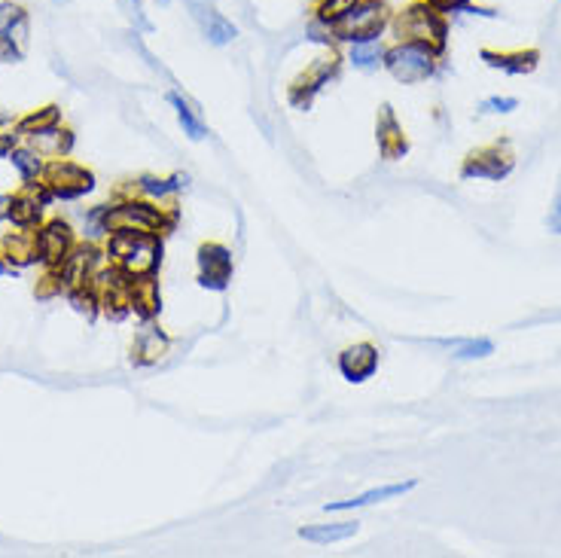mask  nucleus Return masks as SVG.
Instances as JSON below:
<instances>
[{
	"instance_id": "1",
	"label": "nucleus",
	"mask_w": 561,
	"mask_h": 558,
	"mask_svg": "<svg viewBox=\"0 0 561 558\" xmlns=\"http://www.w3.org/2000/svg\"><path fill=\"white\" fill-rule=\"evenodd\" d=\"M98 232H168L177 223V211L159 208V202L150 199H122L116 205H98L89 217Z\"/></svg>"
},
{
	"instance_id": "2",
	"label": "nucleus",
	"mask_w": 561,
	"mask_h": 558,
	"mask_svg": "<svg viewBox=\"0 0 561 558\" xmlns=\"http://www.w3.org/2000/svg\"><path fill=\"white\" fill-rule=\"evenodd\" d=\"M107 257L132 278L156 275L162 263V235L159 232H110Z\"/></svg>"
},
{
	"instance_id": "3",
	"label": "nucleus",
	"mask_w": 561,
	"mask_h": 558,
	"mask_svg": "<svg viewBox=\"0 0 561 558\" xmlns=\"http://www.w3.org/2000/svg\"><path fill=\"white\" fill-rule=\"evenodd\" d=\"M391 28L397 34V40H415V43H424L436 52H446V43H449V22H446V13H440L436 7H430L427 0H412V4L397 13L391 19Z\"/></svg>"
},
{
	"instance_id": "4",
	"label": "nucleus",
	"mask_w": 561,
	"mask_h": 558,
	"mask_svg": "<svg viewBox=\"0 0 561 558\" xmlns=\"http://www.w3.org/2000/svg\"><path fill=\"white\" fill-rule=\"evenodd\" d=\"M436 65H440V52L415 40H397L394 46L385 49V61H382V68L403 86L430 80L436 74Z\"/></svg>"
},
{
	"instance_id": "5",
	"label": "nucleus",
	"mask_w": 561,
	"mask_h": 558,
	"mask_svg": "<svg viewBox=\"0 0 561 558\" xmlns=\"http://www.w3.org/2000/svg\"><path fill=\"white\" fill-rule=\"evenodd\" d=\"M330 25H333L336 43H354V40L382 37L391 28V13L385 0H360V4L336 16Z\"/></svg>"
},
{
	"instance_id": "6",
	"label": "nucleus",
	"mask_w": 561,
	"mask_h": 558,
	"mask_svg": "<svg viewBox=\"0 0 561 558\" xmlns=\"http://www.w3.org/2000/svg\"><path fill=\"white\" fill-rule=\"evenodd\" d=\"M40 183L46 186L52 202H58V199L74 202V199H83L86 193L95 190V174L89 168H83L80 162H71L65 156V159H49L46 162Z\"/></svg>"
},
{
	"instance_id": "7",
	"label": "nucleus",
	"mask_w": 561,
	"mask_h": 558,
	"mask_svg": "<svg viewBox=\"0 0 561 558\" xmlns=\"http://www.w3.org/2000/svg\"><path fill=\"white\" fill-rule=\"evenodd\" d=\"M516 168V156H513V147L507 141L501 144H488V147H479L473 150L464 165H461V177L464 180H504L510 177V171Z\"/></svg>"
},
{
	"instance_id": "8",
	"label": "nucleus",
	"mask_w": 561,
	"mask_h": 558,
	"mask_svg": "<svg viewBox=\"0 0 561 558\" xmlns=\"http://www.w3.org/2000/svg\"><path fill=\"white\" fill-rule=\"evenodd\" d=\"M101 266H104V254L95 244H74V251L65 257V263H61L58 269H49V272H55L61 293H71V290L89 287Z\"/></svg>"
},
{
	"instance_id": "9",
	"label": "nucleus",
	"mask_w": 561,
	"mask_h": 558,
	"mask_svg": "<svg viewBox=\"0 0 561 558\" xmlns=\"http://www.w3.org/2000/svg\"><path fill=\"white\" fill-rule=\"evenodd\" d=\"M183 7H186V13H190L193 25L199 28V34L211 46H229L238 40V25L220 13L214 0H183Z\"/></svg>"
},
{
	"instance_id": "10",
	"label": "nucleus",
	"mask_w": 561,
	"mask_h": 558,
	"mask_svg": "<svg viewBox=\"0 0 561 558\" xmlns=\"http://www.w3.org/2000/svg\"><path fill=\"white\" fill-rule=\"evenodd\" d=\"M34 244H37V260L46 269H58L65 257L74 251V229L65 220H46L40 229H34Z\"/></svg>"
},
{
	"instance_id": "11",
	"label": "nucleus",
	"mask_w": 561,
	"mask_h": 558,
	"mask_svg": "<svg viewBox=\"0 0 561 558\" xmlns=\"http://www.w3.org/2000/svg\"><path fill=\"white\" fill-rule=\"evenodd\" d=\"M52 202V196L46 193V186L37 180V183H25V190L10 196V205H7V220L22 229V232H34L43 226V208Z\"/></svg>"
},
{
	"instance_id": "12",
	"label": "nucleus",
	"mask_w": 561,
	"mask_h": 558,
	"mask_svg": "<svg viewBox=\"0 0 561 558\" xmlns=\"http://www.w3.org/2000/svg\"><path fill=\"white\" fill-rule=\"evenodd\" d=\"M339 77V58L336 55H330V58H318L315 65H311L293 86H290V92H287V101H290V107H296V110H308L311 107V101H315V95L324 89V86H330L333 80Z\"/></svg>"
},
{
	"instance_id": "13",
	"label": "nucleus",
	"mask_w": 561,
	"mask_h": 558,
	"mask_svg": "<svg viewBox=\"0 0 561 558\" xmlns=\"http://www.w3.org/2000/svg\"><path fill=\"white\" fill-rule=\"evenodd\" d=\"M235 263H232V251L220 241H208L199 247V287L223 293L232 281Z\"/></svg>"
},
{
	"instance_id": "14",
	"label": "nucleus",
	"mask_w": 561,
	"mask_h": 558,
	"mask_svg": "<svg viewBox=\"0 0 561 558\" xmlns=\"http://www.w3.org/2000/svg\"><path fill=\"white\" fill-rule=\"evenodd\" d=\"M379 369V348L372 342H354L339 354V372L351 385H363L366 379L376 376Z\"/></svg>"
},
{
	"instance_id": "15",
	"label": "nucleus",
	"mask_w": 561,
	"mask_h": 558,
	"mask_svg": "<svg viewBox=\"0 0 561 558\" xmlns=\"http://www.w3.org/2000/svg\"><path fill=\"white\" fill-rule=\"evenodd\" d=\"M376 138H379V150H382L385 159H400L409 150L406 132H403V126H400V119H397V113H394L391 104H382V110H379Z\"/></svg>"
},
{
	"instance_id": "16",
	"label": "nucleus",
	"mask_w": 561,
	"mask_h": 558,
	"mask_svg": "<svg viewBox=\"0 0 561 558\" xmlns=\"http://www.w3.org/2000/svg\"><path fill=\"white\" fill-rule=\"evenodd\" d=\"M418 482L415 479H406V482H391V485H379V488H369L357 498H348V501H336V504H327V513H348V510H363V507H372V504H382V501H391V498H403L409 494Z\"/></svg>"
},
{
	"instance_id": "17",
	"label": "nucleus",
	"mask_w": 561,
	"mask_h": 558,
	"mask_svg": "<svg viewBox=\"0 0 561 558\" xmlns=\"http://www.w3.org/2000/svg\"><path fill=\"white\" fill-rule=\"evenodd\" d=\"M28 147H34L43 159H65L74 150V132L61 126V122H55V126L37 129L34 135H28Z\"/></svg>"
},
{
	"instance_id": "18",
	"label": "nucleus",
	"mask_w": 561,
	"mask_h": 558,
	"mask_svg": "<svg viewBox=\"0 0 561 558\" xmlns=\"http://www.w3.org/2000/svg\"><path fill=\"white\" fill-rule=\"evenodd\" d=\"M479 58L485 61L488 68L513 74V77L531 74L540 65V52L537 49H519V52H491V49H482Z\"/></svg>"
},
{
	"instance_id": "19",
	"label": "nucleus",
	"mask_w": 561,
	"mask_h": 558,
	"mask_svg": "<svg viewBox=\"0 0 561 558\" xmlns=\"http://www.w3.org/2000/svg\"><path fill=\"white\" fill-rule=\"evenodd\" d=\"M129 299H132V315H138L144 324L153 321L159 312H162V296H159V281L156 275H141L132 281V290H129Z\"/></svg>"
},
{
	"instance_id": "20",
	"label": "nucleus",
	"mask_w": 561,
	"mask_h": 558,
	"mask_svg": "<svg viewBox=\"0 0 561 558\" xmlns=\"http://www.w3.org/2000/svg\"><path fill=\"white\" fill-rule=\"evenodd\" d=\"M168 345H171L168 333H165L162 327H153V324L147 321V327H144V330L135 336V345H132V360H135L138 366L159 363V360L168 354Z\"/></svg>"
},
{
	"instance_id": "21",
	"label": "nucleus",
	"mask_w": 561,
	"mask_h": 558,
	"mask_svg": "<svg viewBox=\"0 0 561 558\" xmlns=\"http://www.w3.org/2000/svg\"><path fill=\"white\" fill-rule=\"evenodd\" d=\"M190 183L186 174H171V177H153V174H144L135 180V190L141 193V199H150V202H168L174 199L183 186Z\"/></svg>"
},
{
	"instance_id": "22",
	"label": "nucleus",
	"mask_w": 561,
	"mask_h": 558,
	"mask_svg": "<svg viewBox=\"0 0 561 558\" xmlns=\"http://www.w3.org/2000/svg\"><path fill=\"white\" fill-rule=\"evenodd\" d=\"M345 46H348V52H345L348 65L357 68V71H376V68H382L385 49H388V46L382 43V37L354 40V43H345Z\"/></svg>"
},
{
	"instance_id": "23",
	"label": "nucleus",
	"mask_w": 561,
	"mask_h": 558,
	"mask_svg": "<svg viewBox=\"0 0 561 558\" xmlns=\"http://www.w3.org/2000/svg\"><path fill=\"white\" fill-rule=\"evenodd\" d=\"M0 254L4 260L13 266V269H22V266H31V263H40L37 260V244H34V232H13L0 241Z\"/></svg>"
},
{
	"instance_id": "24",
	"label": "nucleus",
	"mask_w": 561,
	"mask_h": 558,
	"mask_svg": "<svg viewBox=\"0 0 561 558\" xmlns=\"http://www.w3.org/2000/svg\"><path fill=\"white\" fill-rule=\"evenodd\" d=\"M168 104L174 107V116H177L186 138H190V141H205L208 138V126H205L202 113L190 101H186L180 92H168Z\"/></svg>"
},
{
	"instance_id": "25",
	"label": "nucleus",
	"mask_w": 561,
	"mask_h": 558,
	"mask_svg": "<svg viewBox=\"0 0 561 558\" xmlns=\"http://www.w3.org/2000/svg\"><path fill=\"white\" fill-rule=\"evenodd\" d=\"M360 531L357 522H330V525H305L299 528V537L308 540V543H342V540H351L354 534Z\"/></svg>"
},
{
	"instance_id": "26",
	"label": "nucleus",
	"mask_w": 561,
	"mask_h": 558,
	"mask_svg": "<svg viewBox=\"0 0 561 558\" xmlns=\"http://www.w3.org/2000/svg\"><path fill=\"white\" fill-rule=\"evenodd\" d=\"M10 162H13V168L19 171V180H22V183H37V180L43 177V168H46L43 156H40L34 147H16V150L10 153Z\"/></svg>"
},
{
	"instance_id": "27",
	"label": "nucleus",
	"mask_w": 561,
	"mask_h": 558,
	"mask_svg": "<svg viewBox=\"0 0 561 558\" xmlns=\"http://www.w3.org/2000/svg\"><path fill=\"white\" fill-rule=\"evenodd\" d=\"M436 345L452 348L455 360H482V357L494 354V342L491 339H440Z\"/></svg>"
},
{
	"instance_id": "28",
	"label": "nucleus",
	"mask_w": 561,
	"mask_h": 558,
	"mask_svg": "<svg viewBox=\"0 0 561 558\" xmlns=\"http://www.w3.org/2000/svg\"><path fill=\"white\" fill-rule=\"evenodd\" d=\"M55 122H61V107H58V104H46V107L31 110L28 116H22V119L16 122V132H19L22 138H28V135H34L37 129L55 126Z\"/></svg>"
},
{
	"instance_id": "29",
	"label": "nucleus",
	"mask_w": 561,
	"mask_h": 558,
	"mask_svg": "<svg viewBox=\"0 0 561 558\" xmlns=\"http://www.w3.org/2000/svg\"><path fill=\"white\" fill-rule=\"evenodd\" d=\"M116 7H119V13L126 16V22L135 28V31H156V25L150 22V16H147V7H144V0H116Z\"/></svg>"
},
{
	"instance_id": "30",
	"label": "nucleus",
	"mask_w": 561,
	"mask_h": 558,
	"mask_svg": "<svg viewBox=\"0 0 561 558\" xmlns=\"http://www.w3.org/2000/svg\"><path fill=\"white\" fill-rule=\"evenodd\" d=\"M354 4H360V0H315V16H321V19L333 22L336 16L348 13Z\"/></svg>"
},
{
	"instance_id": "31",
	"label": "nucleus",
	"mask_w": 561,
	"mask_h": 558,
	"mask_svg": "<svg viewBox=\"0 0 561 558\" xmlns=\"http://www.w3.org/2000/svg\"><path fill=\"white\" fill-rule=\"evenodd\" d=\"M28 10L13 4V0H0V34H10V28L25 16Z\"/></svg>"
},
{
	"instance_id": "32",
	"label": "nucleus",
	"mask_w": 561,
	"mask_h": 558,
	"mask_svg": "<svg viewBox=\"0 0 561 558\" xmlns=\"http://www.w3.org/2000/svg\"><path fill=\"white\" fill-rule=\"evenodd\" d=\"M479 110L482 113H513V110H519V101L516 98H485Z\"/></svg>"
},
{
	"instance_id": "33",
	"label": "nucleus",
	"mask_w": 561,
	"mask_h": 558,
	"mask_svg": "<svg viewBox=\"0 0 561 558\" xmlns=\"http://www.w3.org/2000/svg\"><path fill=\"white\" fill-rule=\"evenodd\" d=\"M546 226H549L552 235H561V174H558V190H555V199H552V208H549Z\"/></svg>"
},
{
	"instance_id": "34",
	"label": "nucleus",
	"mask_w": 561,
	"mask_h": 558,
	"mask_svg": "<svg viewBox=\"0 0 561 558\" xmlns=\"http://www.w3.org/2000/svg\"><path fill=\"white\" fill-rule=\"evenodd\" d=\"M430 7H436L440 13H461L464 7H470V0H427Z\"/></svg>"
},
{
	"instance_id": "35",
	"label": "nucleus",
	"mask_w": 561,
	"mask_h": 558,
	"mask_svg": "<svg viewBox=\"0 0 561 558\" xmlns=\"http://www.w3.org/2000/svg\"><path fill=\"white\" fill-rule=\"evenodd\" d=\"M13 272H16V269L4 260V254H0V278H4V275H13Z\"/></svg>"
},
{
	"instance_id": "36",
	"label": "nucleus",
	"mask_w": 561,
	"mask_h": 558,
	"mask_svg": "<svg viewBox=\"0 0 561 558\" xmlns=\"http://www.w3.org/2000/svg\"><path fill=\"white\" fill-rule=\"evenodd\" d=\"M7 205H10V196H0V220L7 217Z\"/></svg>"
},
{
	"instance_id": "37",
	"label": "nucleus",
	"mask_w": 561,
	"mask_h": 558,
	"mask_svg": "<svg viewBox=\"0 0 561 558\" xmlns=\"http://www.w3.org/2000/svg\"><path fill=\"white\" fill-rule=\"evenodd\" d=\"M156 4H159V7H168V4H171V0H156Z\"/></svg>"
},
{
	"instance_id": "38",
	"label": "nucleus",
	"mask_w": 561,
	"mask_h": 558,
	"mask_svg": "<svg viewBox=\"0 0 561 558\" xmlns=\"http://www.w3.org/2000/svg\"><path fill=\"white\" fill-rule=\"evenodd\" d=\"M311 4H315V0H311Z\"/></svg>"
},
{
	"instance_id": "39",
	"label": "nucleus",
	"mask_w": 561,
	"mask_h": 558,
	"mask_svg": "<svg viewBox=\"0 0 561 558\" xmlns=\"http://www.w3.org/2000/svg\"><path fill=\"white\" fill-rule=\"evenodd\" d=\"M385 4H388V0H385Z\"/></svg>"
}]
</instances>
